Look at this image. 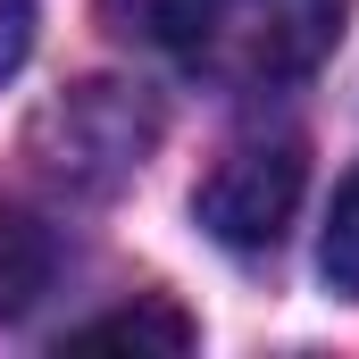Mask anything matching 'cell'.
<instances>
[{"mask_svg": "<svg viewBox=\"0 0 359 359\" xmlns=\"http://www.w3.org/2000/svg\"><path fill=\"white\" fill-rule=\"evenodd\" d=\"M34 50V0H0V76H17Z\"/></svg>", "mask_w": 359, "mask_h": 359, "instance_id": "obj_7", "label": "cell"}, {"mask_svg": "<svg viewBox=\"0 0 359 359\" xmlns=\"http://www.w3.org/2000/svg\"><path fill=\"white\" fill-rule=\"evenodd\" d=\"M318 268H326V284H334L343 301H359V176L334 192V217H326V251H318Z\"/></svg>", "mask_w": 359, "mask_h": 359, "instance_id": "obj_6", "label": "cell"}, {"mask_svg": "<svg viewBox=\"0 0 359 359\" xmlns=\"http://www.w3.org/2000/svg\"><path fill=\"white\" fill-rule=\"evenodd\" d=\"M59 276V234L34 217V209H8L0 201V318H25Z\"/></svg>", "mask_w": 359, "mask_h": 359, "instance_id": "obj_4", "label": "cell"}, {"mask_svg": "<svg viewBox=\"0 0 359 359\" xmlns=\"http://www.w3.org/2000/svg\"><path fill=\"white\" fill-rule=\"evenodd\" d=\"M76 351H192V318L176 301H134V309H109V318H84L67 334Z\"/></svg>", "mask_w": 359, "mask_h": 359, "instance_id": "obj_5", "label": "cell"}, {"mask_svg": "<svg viewBox=\"0 0 359 359\" xmlns=\"http://www.w3.org/2000/svg\"><path fill=\"white\" fill-rule=\"evenodd\" d=\"M100 17L117 42L168 50L201 84L284 92L334 50L351 0H100Z\"/></svg>", "mask_w": 359, "mask_h": 359, "instance_id": "obj_1", "label": "cell"}, {"mask_svg": "<svg viewBox=\"0 0 359 359\" xmlns=\"http://www.w3.org/2000/svg\"><path fill=\"white\" fill-rule=\"evenodd\" d=\"M151 142H159L151 92L92 76V84L59 92V100L34 117L25 159L42 168V184H59V192H76V201H100V192H117V184L151 159Z\"/></svg>", "mask_w": 359, "mask_h": 359, "instance_id": "obj_2", "label": "cell"}, {"mask_svg": "<svg viewBox=\"0 0 359 359\" xmlns=\"http://www.w3.org/2000/svg\"><path fill=\"white\" fill-rule=\"evenodd\" d=\"M301 184H309V151H301V134H234L217 159H209V176L192 192V217L209 226V243H226V251H243V259H259L284 243V226H292V209H301Z\"/></svg>", "mask_w": 359, "mask_h": 359, "instance_id": "obj_3", "label": "cell"}]
</instances>
